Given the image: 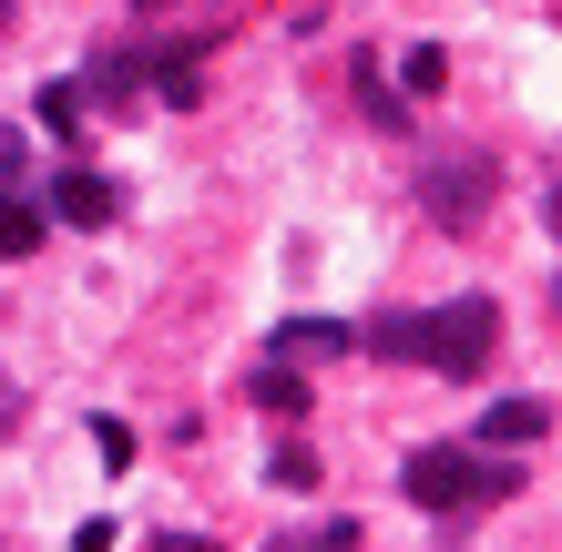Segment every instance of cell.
<instances>
[{
    "instance_id": "obj_1",
    "label": "cell",
    "mask_w": 562,
    "mask_h": 552,
    "mask_svg": "<svg viewBox=\"0 0 562 552\" xmlns=\"http://www.w3.org/2000/svg\"><path fill=\"white\" fill-rule=\"evenodd\" d=\"M409 502L419 511H440V522H460V511H491V502H512L521 492V471H512V450L502 461H481V450H409Z\"/></svg>"
},
{
    "instance_id": "obj_2",
    "label": "cell",
    "mask_w": 562,
    "mask_h": 552,
    "mask_svg": "<svg viewBox=\"0 0 562 552\" xmlns=\"http://www.w3.org/2000/svg\"><path fill=\"white\" fill-rule=\"evenodd\" d=\"M491 348H502V307L491 297H450L419 317V369H440V379H481Z\"/></svg>"
},
{
    "instance_id": "obj_3",
    "label": "cell",
    "mask_w": 562,
    "mask_h": 552,
    "mask_svg": "<svg viewBox=\"0 0 562 552\" xmlns=\"http://www.w3.org/2000/svg\"><path fill=\"white\" fill-rule=\"evenodd\" d=\"M419 205H429V225H481L491 165H481V154H471V165H429V174H419Z\"/></svg>"
},
{
    "instance_id": "obj_4",
    "label": "cell",
    "mask_w": 562,
    "mask_h": 552,
    "mask_svg": "<svg viewBox=\"0 0 562 552\" xmlns=\"http://www.w3.org/2000/svg\"><path fill=\"white\" fill-rule=\"evenodd\" d=\"M52 215H61V225H113V184H103V174H82V165H72V174H52Z\"/></svg>"
},
{
    "instance_id": "obj_5",
    "label": "cell",
    "mask_w": 562,
    "mask_h": 552,
    "mask_svg": "<svg viewBox=\"0 0 562 552\" xmlns=\"http://www.w3.org/2000/svg\"><path fill=\"white\" fill-rule=\"evenodd\" d=\"M471 440H481V450H532V440H542V399H491Z\"/></svg>"
},
{
    "instance_id": "obj_6",
    "label": "cell",
    "mask_w": 562,
    "mask_h": 552,
    "mask_svg": "<svg viewBox=\"0 0 562 552\" xmlns=\"http://www.w3.org/2000/svg\"><path fill=\"white\" fill-rule=\"evenodd\" d=\"M358 328H338V317H286L277 328V359H348Z\"/></svg>"
},
{
    "instance_id": "obj_7",
    "label": "cell",
    "mask_w": 562,
    "mask_h": 552,
    "mask_svg": "<svg viewBox=\"0 0 562 552\" xmlns=\"http://www.w3.org/2000/svg\"><path fill=\"white\" fill-rule=\"evenodd\" d=\"M42 246V205H31L21 184H0V267H11V256H31Z\"/></svg>"
},
{
    "instance_id": "obj_8",
    "label": "cell",
    "mask_w": 562,
    "mask_h": 552,
    "mask_svg": "<svg viewBox=\"0 0 562 552\" xmlns=\"http://www.w3.org/2000/svg\"><path fill=\"white\" fill-rule=\"evenodd\" d=\"M82 92H103V103H134V92H144V52H92Z\"/></svg>"
},
{
    "instance_id": "obj_9",
    "label": "cell",
    "mask_w": 562,
    "mask_h": 552,
    "mask_svg": "<svg viewBox=\"0 0 562 552\" xmlns=\"http://www.w3.org/2000/svg\"><path fill=\"white\" fill-rule=\"evenodd\" d=\"M246 399H256V409H277V419H286V409H307V369H286V359H277V369H256V379H246Z\"/></svg>"
},
{
    "instance_id": "obj_10",
    "label": "cell",
    "mask_w": 562,
    "mask_h": 552,
    "mask_svg": "<svg viewBox=\"0 0 562 552\" xmlns=\"http://www.w3.org/2000/svg\"><path fill=\"white\" fill-rule=\"evenodd\" d=\"M31 113H42V123H52L61 144H72L82 123H92V113H82V82H42V103H31Z\"/></svg>"
},
{
    "instance_id": "obj_11",
    "label": "cell",
    "mask_w": 562,
    "mask_h": 552,
    "mask_svg": "<svg viewBox=\"0 0 562 552\" xmlns=\"http://www.w3.org/2000/svg\"><path fill=\"white\" fill-rule=\"evenodd\" d=\"M369 359H419V317H379V328H358Z\"/></svg>"
},
{
    "instance_id": "obj_12",
    "label": "cell",
    "mask_w": 562,
    "mask_h": 552,
    "mask_svg": "<svg viewBox=\"0 0 562 552\" xmlns=\"http://www.w3.org/2000/svg\"><path fill=\"white\" fill-rule=\"evenodd\" d=\"M440 82H450V52H440V42H419V52L400 61V92H419V103H429Z\"/></svg>"
},
{
    "instance_id": "obj_13",
    "label": "cell",
    "mask_w": 562,
    "mask_h": 552,
    "mask_svg": "<svg viewBox=\"0 0 562 552\" xmlns=\"http://www.w3.org/2000/svg\"><path fill=\"white\" fill-rule=\"evenodd\" d=\"M144 82H154V92H164V103H175V113H194V61H184V52H164V61H154Z\"/></svg>"
},
{
    "instance_id": "obj_14",
    "label": "cell",
    "mask_w": 562,
    "mask_h": 552,
    "mask_svg": "<svg viewBox=\"0 0 562 552\" xmlns=\"http://www.w3.org/2000/svg\"><path fill=\"white\" fill-rule=\"evenodd\" d=\"M267 481H277V492H307V481H317V450H277Z\"/></svg>"
},
{
    "instance_id": "obj_15",
    "label": "cell",
    "mask_w": 562,
    "mask_h": 552,
    "mask_svg": "<svg viewBox=\"0 0 562 552\" xmlns=\"http://www.w3.org/2000/svg\"><path fill=\"white\" fill-rule=\"evenodd\" d=\"M369 113H379V134H409V103H400V92H379V72H369Z\"/></svg>"
},
{
    "instance_id": "obj_16",
    "label": "cell",
    "mask_w": 562,
    "mask_h": 552,
    "mask_svg": "<svg viewBox=\"0 0 562 552\" xmlns=\"http://www.w3.org/2000/svg\"><path fill=\"white\" fill-rule=\"evenodd\" d=\"M21 174H31V144L11 134V123H0V184H21Z\"/></svg>"
},
{
    "instance_id": "obj_17",
    "label": "cell",
    "mask_w": 562,
    "mask_h": 552,
    "mask_svg": "<svg viewBox=\"0 0 562 552\" xmlns=\"http://www.w3.org/2000/svg\"><path fill=\"white\" fill-rule=\"evenodd\" d=\"M542 215H552V236H562V184H552V205H542Z\"/></svg>"
},
{
    "instance_id": "obj_18",
    "label": "cell",
    "mask_w": 562,
    "mask_h": 552,
    "mask_svg": "<svg viewBox=\"0 0 562 552\" xmlns=\"http://www.w3.org/2000/svg\"><path fill=\"white\" fill-rule=\"evenodd\" d=\"M0 31H11V0H0Z\"/></svg>"
},
{
    "instance_id": "obj_19",
    "label": "cell",
    "mask_w": 562,
    "mask_h": 552,
    "mask_svg": "<svg viewBox=\"0 0 562 552\" xmlns=\"http://www.w3.org/2000/svg\"><path fill=\"white\" fill-rule=\"evenodd\" d=\"M134 11H164V0H134Z\"/></svg>"
}]
</instances>
